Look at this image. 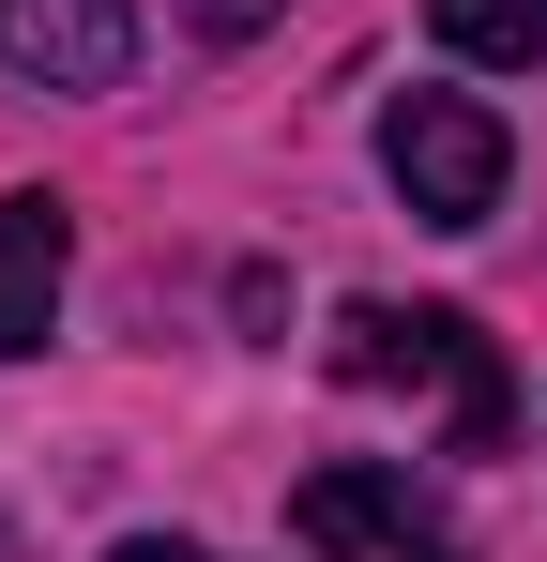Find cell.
Listing matches in <instances>:
<instances>
[{"label":"cell","instance_id":"cell-7","mask_svg":"<svg viewBox=\"0 0 547 562\" xmlns=\"http://www.w3.org/2000/svg\"><path fill=\"white\" fill-rule=\"evenodd\" d=\"M182 15H198V31H213V46H244V31H274V15H289V0H182Z\"/></svg>","mask_w":547,"mask_h":562},{"label":"cell","instance_id":"cell-6","mask_svg":"<svg viewBox=\"0 0 547 562\" xmlns=\"http://www.w3.org/2000/svg\"><path fill=\"white\" fill-rule=\"evenodd\" d=\"M426 31L456 61H487V77H533L547 61V0H426Z\"/></svg>","mask_w":547,"mask_h":562},{"label":"cell","instance_id":"cell-5","mask_svg":"<svg viewBox=\"0 0 547 562\" xmlns=\"http://www.w3.org/2000/svg\"><path fill=\"white\" fill-rule=\"evenodd\" d=\"M62 259H77L62 198H0V366H15V350H46V304H62Z\"/></svg>","mask_w":547,"mask_h":562},{"label":"cell","instance_id":"cell-4","mask_svg":"<svg viewBox=\"0 0 547 562\" xmlns=\"http://www.w3.org/2000/svg\"><path fill=\"white\" fill-rule=\"evenodd\" d=\"M0 77H31V92H122L137 77V0H0Z\"/></svg>","mask_w":547,"mask_h":562},{"label":"cell","instance_id":"cell-8","mask_svg":"<svg viewBox=\"0 0 547 562\" xmlns=\"http://www.w3.org/2000/svg\"><path fill=\"white\" fill-rule=\"evenodd\" d=\"M107 562H213V548H168V532H137V548H107Z\"/></svg>","mask_w":547,"mask_h":562},{"label":"cell","instance_id":"cell-3","mask_svg":"<svg viewBox=\"0 0 547 562\" xmlns=\"http://www.w3.org/2000/svg\"><path fill=\"white\" fill-rule=\"evenodd\" d=\"M380 168H395V198H411L426 228H487L517 153H502V122H487L471 92H395L380 106Z\"/></svg>","mask_w":547,"mask_h":562},{"label":"cell","instance_id":"cell-1","mask_svg":"<svg viewBox=\"0 0 547 562\" xmlns=\"http://www.w3.org/2000/svg\"><path fill=\"white\" fill-rule=\"evenodd\" d=\"M335 380L426 395L456 457H502V441H517V380H502V350H487L456 304H350V319H335Z\"/></svg>","mask_w":547,"mask_h":562},{"label":"cell","instance_id":"cell-2","mask_svg":"<svg viewBox=\"0 0 547 562\" xmlns=\"http://www.w3.org/2000/svg\"><path fill=\"white\" fill-rule=\"evenodd\" d=\"M289 532H304L320 562H471V532H456V517H442L395 457H335V471H304V486H289Z\"/></svg>","mask_w":547,"mask_h":562}]
</instances>
